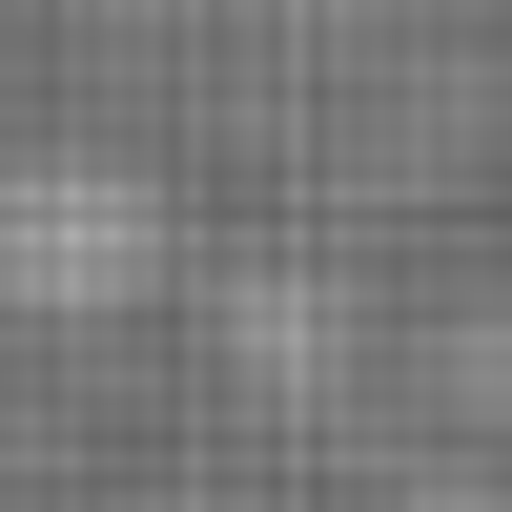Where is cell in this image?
<instances>
[{
	"label": "cell",
	"instance_id": "5",
	"mask_svg": "<svg viewBox=\"0 0 512 512\" xmlns=\"http://www.w3.org/2000/svg\"><path fill=\"white\" fill-rule=\"evenodd\" d=\"M144 512H267V492H144Z\"/></svg>",
	"mask_w": 512,
	"mask_h": 512
},
{
	"label": "cell",
	"instance_id": "3",
	"mask_svg": "<svg viewBox=\"0 0 512 512\" xmlns=\"http://www.w3.org/2000/svg\"><path fill=\"white\" fill-rule=\"evenodd\" d=\"M431 390H451V431H492V451H512V267L431 328Z\"/></svg>",
	"mask_w": 512,
	"mask_h": 512
},
{
	"label": "cell",
	"instance_id": "2",
	"mask_svg": "<svg viewBox=\"0 0 512 512\" xmlns=\"http://www.w3.org/2000/svg\"><path fill=\"white\" fill-rule=\"evenodd\" d=\"M205 349L246 369V390H349V267H287V246H246L226 287H205Z\"/></svg>",
	"mask_w": 512,
	"mask_h": 512
},
{
	"label": "cell",
	"instance_id": "4",
	"mask_svg": "<svg viewBox=\"0 0 512 512\" xmlns=\"http://www.w3.org/2000/svg\"><path fill=\"white\" fill-rule=\"evenodd\" d=\"M390 512H512V451H492V431H451V451H410V472H390Z\"/></svg>",
	"mask_w": 512,
	"mask_h": 512
},
{
	"label": "cell",
	"instance_id": "1",
	"mask_svg": "<svg viewBox=\"0 0 512 512\" xmlns=\"http://www.w3.org/2000/svg\"><path fill=\"white\" fill-rule=\"evenodd\" d=\"M164 287L144 164H0V328H123Z\"/></svg>",
	"mask_w": 512,
	"mask_h": 512
}]
</instances>
